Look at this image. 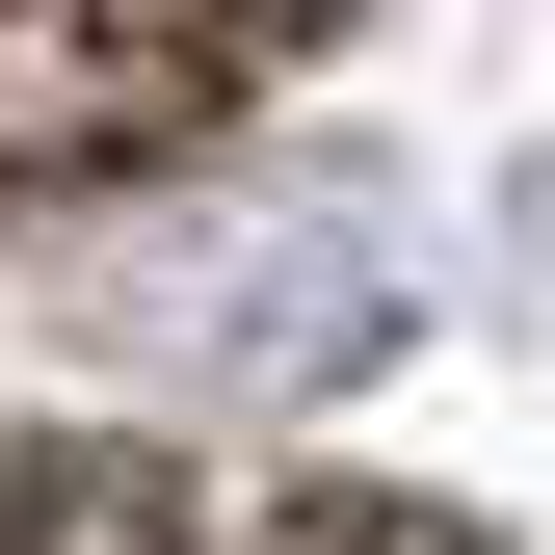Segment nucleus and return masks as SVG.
Returning <instances> with one entry per match:
<instances>
[{
  "label": "nucleus",
  "mask_w": 555,
  "mask_h": 555,
  "mask_svg": "<svg viewBox=\"0 0 555 555\" xmlns=\"http://www.w3.org/2000/svg\"><path fill=\"white\" fill-rule=\"evenodd\" d=\"M292 503H238V476H185V450H53V476H0V555H264Z\"/></svg>",
  "instance_id": "f03ea898"
},
{
  "label": "nucleus",
  "mask_w": 555,
  "mask_h": 555,
  "mask_svg": "<svg viewBox=\"0 0 555 555\" xmlns=\"http://www.w3.org/2000/svg\"><path fill=\"white\" fill-rule=\"evenodd\" d=\"M238 0H0V185H132V159H185L238 80Z\"/></svg>",
  "instance_id": "f257e3e1"
},
{
  "label": "nucleus",
  "mask_w": 555,
  "mask_h": 555,
  "mask_svg": "<svg viewBox=\"0 0 555 555\" xmlns=\"http://www.w3.org/2000/svg\"><path fill=\"white\" fill-rule=\"evenodd\" d=\"M264 555H450V529H318V503H292V529H264Z\"/></svg>",
  "instance_id": "7ed1b4c3"
},
{
  "label": "nucleus",
  "mask_w": 555,
  "mask_h": 555,
  "mask_svg": "<svg viewBox=\"0 0 555 555\" xmlns=\"http://www.w3.org/2000/svg\"><path fill=\"white\" fill-rule=\"evenodd\" d=\"M238 27H292V0H238Z\"/></svg>",
  "instance_id": "20e7f679"
}]
</instances>
